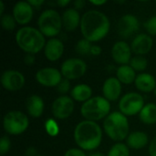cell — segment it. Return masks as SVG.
<instances>
[{
    "label": "cell",
    "mask_w": 156,
    "mask_h": 156,
    "mask_svg": "<svg viewBox=\"0 0 156 156\" xmlns=\"http://www.w3.org/2000/svg\"><path fill=\"white\" fill-rule=\"evenodd\" d=\"M111 23L108 16L98 10H89L80 20V30L87 40L97 42L104 38L110 31Z\"/></svg>",
    "instance_id": "cell-1"
},
{
    "label": "cell",
    "mask_w": 156,
    "mask_h": 156,
    "mask_svg": "<svg viewBox=\"0 0 156 156\" xmlns=\"http://www.w3.org/2000/svg\"><path fill=\"white\" fill-rule=\"evenodd\" d=\"M74 140L82 150L93 151L97 149L102 141V131L96 122L82 121L75 128Z\"/></svg>",
    "instance_id": "cell-2"
},
{
    "label": "cell",
    "mask_w": 156,
    "mask_h": 156,
    "mask_svg": "<svg viewBox=\"0 0 156 156\" xmlns=\"http://www.w3.org/2000/svg\"><path fill=\"white\" fill-rule=\"evenodd\" d=\"M16 41L18 47L27 54H37L46 46L44 35L32 27H24L17 30Z\"/></svg>",
    "instance_id": "cell-3"
},
{
    "label": "cell",
    "mask_w": 156,
    "mask_h": 156,
    "mask_svg": "<svg viewBox=\"0 0 156 156\" xmlns=\"http://www.w3.org/2000/svg\"><path fill=\"white\" fill-rule=\"evenodd\" d=\"M103 129L112 141L122 142L129 135L128 119L121 112H112L104 120Z\"/></svg>",
    "instance_id": "cell-4"
},
{
    "label": "cell",
    "mask_w": 156,
    "mask_h": 156,
    "mask_svg": "<svg viewBox=\"0 0 156 156\" xmlns=\"http://www.w3.org/2000/svg\"><path fill=\"white\" fill-rule=\"evenodd\" d=\"M111 104L104 97L95 96L84 102L80 108V113L87 121L97 122L110 114Z\"/></svg>",
    "instance_id": "cell-5"
},
{
    "label": "cell",
    "mask_w": 156,
    "mask_h": 156,
    "mask_svg": "<svg viewBox=\"0 0 156 156\" xmlns=\"http://www.w3.org/2000/svg\"><path fill=\"white\" fill-rule=\"evenodd\" d=\"M38 29L45 37L58 35L62 27V18L54 9H47L41 13L37 20Z\"/></svg>",
    "instance_id": "cell-6"
},
{
    "label": "cell",
    "mask_w": 156,
    "mask_h": 156,
    "mask_svg": "<svg viewBox=\"0 0 156 156\" xmlns=\"http://www.w3.org/2000/svg\"><path fill=\"white\" fill-rule=\"evenodd\" d=\"M29 120L26 114L19 111L7 112L3 119L4 130L11 135H18L28 128Z\"/></svg>",
    "instance_id": "cell-7"
},
{
    "label": "cell",
    "mask_w": 156,
    "mask_h": 156,
    "mask_svg": "<svg viewBox=\"0 0 156 156\" xmlns=\"http://www.w3.org/2000/svg\"><path fill=\"white\" fill-rule=\"evenodd\" d=\"M144 107L143 96L137 92H129L122 96L119 102V110L125 116H133L141 112Z\"/></svg>",
    "instance_id": "cell-8"
},
{
    "label": "cell",
    "mask_w": 156,
    "mask_h": 156,
    "mask_svg": "<svg viewBox=\"0 0 156 156\" xmlns=\"http://www.w3.org/2000/svg\"><path fill=\"white\" fill-rule=\"evenodd\" d=\"M87 70V65L85 61L80 58H68L62 65L60 72L62 76L70 80L81 78Z\"/></svg>",
    "instance_id": "cell-9"
},
{
    "label": "cell",
    "mask_w": 156,
    "mask_h": 156,
    "mask_svg": "<svg viewBox=\"0 0 156 156\" xmlns=\"http://www.w3.org/2000/svg\"><path fill=\"white\" fill-rule=\"evenodd\" d=\"M51 111L56 119L65 120L69 118L74 111V102L72 98L65 95L58 97L52 103Z\"/></svg>",
    "instance_id": "cell-10"
},
{
    "label": "cell",
    "mask_w": 156,
    "mask_h": 156,
    "mask_svg": "<svg viewBox=\"0 0 156 156\" xmlns=\"http://www.w3.org/2000/svg\"><path fill=\"white\" fill-rule=\"evenodd\" d=\"M1 84L2 86L9 91H16L21 90L25 85L24 75L15 69H8L2 73L1 75Z\"/></svg>",
    "instance_id": "cell-11"
},
{
    "label": "cell",
    "mask_w": 156,
    "mask_h": 156,
    "mask_svg": "<svg viewBox=\"0 0 156 156\" xmlns=\"http://www.w3.org/2000/svg\"><path fill=\"white\" fill-rule=\"evenodd\" d=\"M37 81L45 87H57L62 79L61 72L55 68H44L36 73Z\"/></svg>",
    "instance_id": "cell-12"
},
{
    "label": "cell",
    "mask_w": 156,
    "mask_h": 156,
    "mask_svg": "<svg viewBox=\"0 0 156 156\" xmlns=\"http://www.w3.org/2000/svg\"><path fill=\"white\" fill-rule=\"evenodd\" d=\"M139 27L140 23L138 18L133 15L127 14L119 19L117 24V31L122 37L127 38L137 32Z\"/></svg>",
    "instance_id": "cell-13"
},
{
    "label": "cell",
    "mask_w": 156,
    "mask_h": 156,
    "mask_svg": "<svg viewBox=\"0 0 156 156\" xmlns=\"http://www.w3.org/2000/svg\"><path fill=\"white\" fill-rule=\"evenodd\" d=\"M113 60L120 65H128L132 59V48L125 41H117L112 48Z\"/></svg>",
    "instance_id": "cell-14"
},
{
    "label": "cell",
    "mask_w": 156,
    "mask_h": 156,
    "mask_svg": "<svg viewBox=\"0 0 156 156\" xmlns=\"http://www.w3.org/2000/svg\"><path fill=\"white\" fill-rule=\"evenodd\" d=\"M33 7L26 1H19L13 7V16L19 25L29 23L33 17Z\"/></svg>",
    "instance_id": "cell-15"
},
{
    "label": "cell",
    "mask_w": 156,
    "mask_h": 156,
    "mask_svg": "<svg viewBox=\"0 0 156 156\" xmlns=\"http://www.w3.org/2000/svg\"><path fill=\"white\" fill-rule=\"evenodd\" d=\"M122 93V84L121 81L115 78H108L102 85V94L103 97L109 101H117Z\"/></svg>",
    "instance_id": "cell-16"
},
{
    "label": "cell",
    "mask_w": 156,
    "mask_h": 156,
    "mask_svg": "<svg viewBox=\"0 0 156 156\" xmlns=\"http://www.w3.org/2000/svg\"><path fill=\"white\" fill-rule=\"evenodd\" d=\"M154 40L152 37H150L147 34H139L137 35L131 45L132 50L137 54L138 56H143L150 52V50L153 48Z\"/></svg>",
    "instance_id": "cell-17"
},
{
    "label": "cell",
    "mask_w": 156,
    "mask_h": 156,
    "mask_svg": "<svg viewBox=\"0 0 156 156\" xmlns=\"http://www.w3.org/2000/svg\"><path fill=\"white\" fill-rule=\"evenodd\" d=\"M64 52V44L58 38H50L44 48V53L46 58L49 61H57L62 56Z\"/></svg>",
    "instance_id": "cell-18"
},
{
    "label": "cell",
    "mask_w": 156,
    "mask_h": 156,
    "mask_svg": "<svg viewBox=\"0 0 156 156\" xmlns=\"http://www.w3.org/2000/svg\"><path fill=\"white\" fill-rule=\"evenodd\" d=\"M62 27L67 31H74L80 25V16L78 10L74 8L67 9L62 16Z\"/></svg>",
    "instance_id": "cell-19"
},
{
    "label": "cell",
    "mask_w": 156,
    "mask_h": 156,
    "mask_svg": "<svg viewBox=\"0 0 156 156\" xmlns=\"http://www.w3.org/2000/svg\"><path fill=\"white\" fill-rule=\"evenodd\" d=\"M44 107V101L38 95H31L27 99V112L33 118H39L43 114Z\"/></svg>",
    "instance_id": "cell-20"
},
{
    "label": "cell",
    "mask_w": 156,
    "mask_h": 156,
    "mask_svg": "<svg viewBox=\"0 0 156 156\" xmlns=\"http://www.w3.org/2000/svg\"><path fill=\"white\" fill-rule=\"evenodd\" d=\"M135 87L143 92L154 91L156 88L155 78L150 73H141L135 79Z\"/></svg>",
    "instance_id": "cell-21"
},
{
    "label": "cell",
    "mask_w": 156,
    "mask_h": 156,
    "mask_svg": "<svg viewBox=\"0 0 156 156\" xmlns=\"http://www.w3.org/2000/svg\"><path fill=\"white\" fill-rule=\"evenodd\" d=\"M148 135L144 132H133L130 133L126 139L127 146L134 150L144 148L148 144Z\"/></svg>",
    "instance_id": "cell-22"
},
{
    "label": "cell",
    "mask_w": 156,
    "mask_h": 156,
    "mask_svg": "<svg viewBox=\"0 0 156 156\" xmlns=\"http://www.w3.org/2000/svg\"><path fill=\"white\" fill-rule=\"evenodd\" d=\"M92 90L87 84H78L70 91V96L74 101L80 102H86L91 98Z\"/></svg>",
    "instance_id": "cell-23"
},
{
    "label": "cell",
    "mask_w": 156,
    "mask_h": 156,
    "mask_svg": "<svg viewBox=\"0 0 156 156\" xmlns=\"http://www.w3.org/2000/svg\"><path fill=\"white\" fill-rule=\"evenodd\" d=\"M117 79L123 84H132L135 81L136 73L135 70L130 65H122L120 66L116 70Z\"/></svg>",
    "instance_id": "cell-24"
},
{
    "label": "cell",
    "mask_w": 156,
    "mask_h": 156,
    "mask_svg": "<svg viewBox=\"0 0 156 156\" xmlns=\"http://www.w3.org/2000/svg\"><path fill=\"white\" fill-rule=\"evenodd\" d=\"M140 120L145 124H154L156 123V104L148 103L144 105L141 112L139 113Z\"/></svg>",
    "instance_id": "cell-25"
},
{
    "label": "cell",
    "mask_w": 156,
    "mask_h": 156,
    "mask_svg": "<svg viewBox=\"0 0 156 156\" xmlns=\"http://www.w3.org/2000/svg\"><path fill=\"white\" fill-rule=\"evenodd\" d=\"M107 156H130V148L122 143H117L109 151Z\"/></svg>",
    "instance_id": "cell-26"
},
{
    "label": "cell",
    "mask_w": 156,
    "mask_h": 156,
    "mask_svg": "<svg viewBox=\"0 0 156 156\" xmlns=\"http://www.w3.org/2000/svg\"><path fill=\"white\" fill-rule=\"evenodd\" d=\"M148 65L147 59L144 56H135L132 58L130 61V66L135 70V71H144L146 69Z\"/></svg>",
    "instance_id": "cell-27"
},
{
    "label": "cell",
    "mask_w": 156,
    "mask_h": 156,
    "mask_svg": "<svg viewBox=\"0 0 156 156\" xmlns=\"http://www.w3.org/2000/svg\"><path fill=\"white\" fill-rule=\"evenodd\" d=\"M1 26L2 27L6 30V31H12L15 29L16 27V19L15 17L13 16V15H10V14H4L2 16H1Z\"/></svg>",
    "instance_id": "cell-28"
},
{
    "label": "cell",
    "mask_w": 156,
    "mask_h": 156,
    "mask_svg": "<svg viewBox=\"0 0 156 156\" xmlns=\"http://www.w3.org/2000/svg\"><path fill=\"white\" fill-rule=\"evenodd\" d=\"M91 42L87 40L86 38H82L79 40L76 44L75 50L80 55H88L90 54V48H91Z\"/></svg>",
    "instance_id": "cell-29"
},
{
    "label": "cell",
    "mask_w": 156,
    "mask_h": 156,
    "mask_svg": "<svg viewBox=\"0 0 156 156\" xmlns=\"http://www.w3.org/2000/svg\"><path fill=\"white\" fill-rule=\"evenodd\" d=\"M45 129L48 135L50 136H57L59 133V127L57 122L53 119H48L45 123Z\"/></svg>",
    "instance_id": "cell-30"
},
{
    "label": "cell",
    "mask_w": 156,
    "mask_h": 156,
    "mask_svg": "<svg viewBox=\"0 0 156 156\" xmlns=\"http://www.w3.org/2000/svg\"><path fill=\"white\" fill-rule=\"evenodd\" d=\"M144 27L146 29V31L152 35V36H155L156 35V16H154L152 17H150L148 20H146L144 23Z\"/></svg>",
    "instance_id": "cell-31"
},
{
    "label": "cell",
    "mask_w": 156,
    "mask_h": 156,
    "mask_svg": "<svg viewBox=\"0 0 156 156\" xmlns=\"http://www.w3.org/2000/svg\"><path fill=\"white\" fill-rule=\"evenodd\" d=\"M11 147V142L8 136L5 135L0 140V154L3 156L5 155Z\"/></svg>",
    "instance_id": "cell-32"
},
{
    "label": "cell",
    "mask_w": 156,
    "mask_h": 156,
    "mask_svg": "<svg viewBox=\"0 0 156 156\" xmlns=\"http://www.w3.org/2000/svg\"><path fill=\"white\" fill-rule=\"evenodd\" d=\"M56 88H57V91L59 92L60 94H66L70 89V81L67 79H63Z\"/></svg>",
    "instance_id": "cell-33"
},
{
    "label": "cell",
    "mask_w": 156,
    "mask_h": 156,
    "mask_svg": "<svg viewBox=\"0 0 156 156\" xmlns=\"http://www.w3.org/2000/svg\"><path fill=\"white\" fill-rule=\"evenodd\" d=\"M64 156H86L85 153L80 150V149H76V148H72L68 150Z\"/></svg>",
    "instance_id": "cell-34"
},
{
    "label": "cell",
    "mask_w": 156,
    "mask_h": 156,
    "mask_svg": "<svg viewBox=\"0 0 156 156\" xmlns=\"http://www.w3.org/2000/svg\"><path fill=\"white\" fill-rule=\"evenodd\" d=\"M35 60H36V58H35L34 54H27L24 58V62L27 66H32L35 63Z\"/></svg>",
    "instance_id": "cell-35"
},
{
    "label": "cell",
    "mask_w": 156,
    "mask_h": 156,
    "mask_svg": "<svg viewBox=\"0 0 156 156\" xmlns=\"http://www.w3.org/2000/svg\"><path fill=\"white\" fill-rule=\"evenodd\" d=\"M149 154L150 156H156V136L153 139L149 146Z\"/></svg>",
    "instance_id": "cell-36"
},
{
    "label": "cell",
    "mask_w": 156,
    "mask_h": 156,
    "mask_svg": "<svg viewBox=\"0 0 156 156\" xmlns=\"http://www.w3.org/2000/svg\"><path fill=\"white\" fill-rule=\"evenodd\" d=\"M101 48L98 45H92L90 48V54L93 56H99L101 53Z\"/></svg>",
    "instance_id": "cell-37"
},
{
    "label": "cell",
    "mask_w": 156,
    "mask_h": 156,
    "mask_svg": "<svg viewBox=\"0 0 156 156\" xmlns=\"http://www.w3.org/2000/svg\"><path fill=\"white\" fill-rule=\"evenodd\" d=\"M27 2L32 7H36V8H39L41 5L44 4V0H28Z\"/></svg>",
    "instance_id": "cell-38"
},
{
    "label": "cell",
    "mask_w": 156,
    "mask_h": 156,
    "mask_svg": "<svg viewBox=\"0 0 156 156\" xmlns=\"http://www.w3.org/2000/svg\"><path fill=\"white\" fill-rule=\"evenodd\" d=\"M73 5H74V9H76V10L82 9L85 5V1L84 0H76L73 2Z\"/></svg>",
    "instance_id": "cell-39"
},
{
    "label": "cell",
    "mask_w": 156,
    "mask_h": 156,
    "mask_svg": "<svg viewBox=\"0 0 156 156\" xmlns=\"http://www.w3.org/2000/svg\"><path fill=\"white\" fill-rule=\"evenodd\" d=\"M37 150L35 147H33V146L28 147L26 150V153H25L26 156H37Z\"/></svg>",
    "instance_id": "cell-40"
},
{
    "label": "cell",
    "mask_w": 156,
    "mask_h": 156,
    "mask_svg": "<svg viewBox=\"0 0 156 156\" xmlns=\"http://www.w3.org/2000/svg\"><path fill=\"white\" fill-rule=\"evenodd\" d=\"M56 4H57L58 6L64 7V6L68 5L69 4H70V1H69V0H57V1H56Z\"/></svg>",
    "instance_id": "cell-41"
},
{
    "label": "cell",
    "mask_w": 156,
    "mask_h": 156,
    "mask_svg": "<svg viewBox=\"0 0 156 156\" xmlns=\"http://www.w3.org/2000/svg\"><path fill=\"white\" fill-rule=\"evenodd\" d=\"M90 3L92 4V5H104V4H106L107 3V1L106 0H100V1H90Z\"/></svg>",
    "instance_id": "cell-42"
},
{
    "label": "cell",
    "mask_w": 156,
    "mask_h": 156,
    "mask_svg": "<svg viewBox=\"0 0 156 156\" xmlns=\"http://www.w3.org/2000/svg\"><path fill=\"white\" fill-rule=\"evenodd\" d=\"M4 10H5V5L3 1H0V16H2L4 15Z\"/></svg>",
    "instance_id": "cell-43"
},
{
    "label": "cell",
    "mask_w": 156,
    "mask_h": 156,
    "mask_svg": "<svg viewBox=\"0 0 156 156\" xmlns=\"http://www.w3.org/2000/svg\"><path fill=\"white\" fill-rule=\"evenodd\" d=\"M90 156H105L104 154H102L101 153H93L91 154Z\"/></svg>",
    "instance_id": "cell-44"
},
{
    "label": "cell",
    "mask_w": 156,
    "mask_h": 156,
    "mask_svg": "<svg viewBox=\"0 0 156 156\" xmlns=\"http://www.w3.org/2000/svg\"><path fill=\"white\" fill-rule=\"evenodd\" d=\"M154 94H155V95H156V88H155V90H154Z\"/></svg>",
    "instance_id": "cell-45"
},
{
    "label": "cell",
    "mask_w": 156,
    "mask_h": 156,
    "mask_svg": "<svg viewBox=\"0 0 156 156\" xmlns=\"http://www.w3.org/2000/svg\"><path fill=\"white\" fill-rule=\"evenodd\" d=\"M37 156H43V155H37Z\"/></svg>",
    "instance_id": "cell-46"
}]
</instances>
